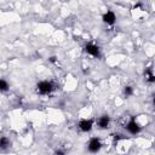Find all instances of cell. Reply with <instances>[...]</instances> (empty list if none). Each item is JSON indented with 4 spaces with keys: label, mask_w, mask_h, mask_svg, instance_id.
<instances>
[{
    "label": "cell",
    "mask_w": 155,
    "mask_h": 155,
    "mask_svg": "<svg viewBox=\"0 0 155 155\" xmlns=\"http://www.w3.org/2000/svg\"><path fill=\"white\" fill-rule=\"evenodd\" d=\"M53 88H54V87H53V84L50 82V81H40V82L38 84V86H36V90H38V92H39L40 94H47V93H50Z\"/></svg>",
    "instance_id": "1"
},
{
    "label": "cell",
    "mask_w": 155,
    "mask_h": 155,
    "mask_svg": "<svg viewBox=\"0 0 155 155\" xmlns=\"http://www.w3.org/2000/svg\"><path fill=\"white\" fill-rule=\"evenodd\" d=\"M101 147H102V144H101V140L98 139V138H92L90 142H88V150L91 151V153H97L99 149H101Z\"/></svg>",
    "instance_id": "2"
},
{
    "label": "cell",
    "mask_w": 155,
    "mask_h": 155,
    "mask_svg": "<svg viewBox=\"0 0 155 155\" xmlns=\"http://www.w3.org/2000/svg\"><path fill=\"white\" fill-rule=\"evenodd\" d=\"M126 128H127V131H128L130 133H132V134H136V133H138V132L140 131V126L136 122V120H134V119H132V120L127 124Z\"/></svg>",
    "instance_id": "3"
},
{
    "label": "cell",
    "mask_w": 155,
    "mask_h": 155,
    "mask_svg": "<svg viewBox=\"0 0 155 155\" xmlns=\"http://www.w3.org/2000/svg\"><path fill=\"white\" fill-rule=\"evenodd\" d=\"M85 51L91 56H94V57L99 56V47L94 44H87L85 46Z\"/></svg>",
    "instance_id": "4"
},
{
    "label": "cell",
    "mask_w": 155,
    "mask_h": 155,
    "mask_svg": "<svg viewBox=\"0 0 155 155\" xmlns=\"http://www.w3.org/2000/svg\"><path fill=\"white\" fill-rule=\"evenodd\" d=\"M92 126H93V121H92V120H81V121L79 122V128H80L82 132H88V131H91Z\"/></svg>",
    "instance_id": "5"
},
{
    "label": "cell",
    "mask_w": 155,
    "mask_h": 155,
    "mask_svg": "<svg viewBox=\"0 0 155 155\" xmlns=\"http://www.w3.org/2000/svg\"><path fill=\"white\" fill-rule=\"evenodd\" d=\"M115 19H116V17H115V13L114 12H111V11H107L104 15H103V21L107 23V24H114L115 23Z\"/></svg>",
    "instance_id": "6"
},
{
    "label": "cell",
    "mask_w": 155,
    "mask_h": 155,
    "mask_svg": "<svg viewBox=\"0 0 155 155\" xmlns=\"http://www.w3.org/2000/svg\"><path fill=\"white\" fill-rule=\"evenodd\" d=\"M109 116H107V115H103V116H101L99 119H98V126H99V128H107L108 126H109Z\"/></svg>",
    "instance_id": "7"
},
{
    "label": "cell",
    "mask_w": 155,
    "mask_h": 155,
    "mask_svg": "<svg viewBox=\"0 0 155 155\" xmlns=\"http://www.w3.org/2000/svg\"><path fill=\"white\" fill-rule=\"evenodd\" d=\"M144 76H145V80L149 81V82H154V81H155V78H154V75H153L151 68H148V69L144 71Z\"/></svg>",
    "instance_id": "8"
},
{
    "label": "cell",
    "mask_w": 155,
    "mask_h": 155,
    "mask_svg": "<svg viewBox=\"0 0 155 155\" xmlns=\"http://www.w3.org/2000/svg\"><path fill=\"white\" fill-rule=\"evenodd\" d=\"M10 147V140L7 137H1L0 138V149H6Z\"/></svg>",
    "instance_id": "9"
},
{
    "label": "cell",
    "mask_w": 155,
    "mask_h": 155,
    "mask_svg": "<svg viewBox=\"0 0 155 155\" xmlns=\"http://www.w3.org/2000/svg\"><path fill=\"white\" fill-rule=\"evenodd\" d=\"M8 90V85H7V82L5 81V80H2V79H0V91H7Z\"/></svg>",
    "instance_id": "10"
},
{
    "label": "cell",
    "mask_w": 155,
    "mask_h": 155,
    "mask_svg": "<svg viewBox=\"0 0 155 155\" xmlns=\"http://www.w3.org/2000/svg\"><path fill=\"white\" fill-rule=\"evenodd\" d=\"M124 93H125V96H126V97L131 96V94L133 93L132 87H131V86H125V88H124Z\"/></svg>",
    "instance_id": "11"
},
{
    "label": "cell",
    "mask_w": 155,
    "mask_h": 155,
    "mask_svg": "<svg viewBox=\"0 0 155 155\" xmlns=\"http://www.w3.org/2000/svg\"><path fill=\"white\" fill-rule=\"evenodd\" d=\"M54 155H65V153H64L63 150H57V151L54 153Z\"/></svg>",
    "instance_id": "12"
}]
</instances>
